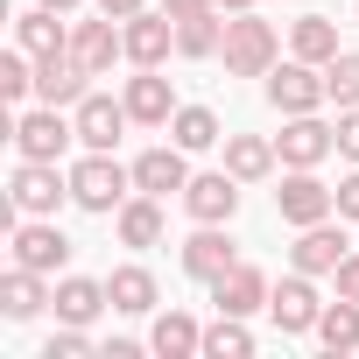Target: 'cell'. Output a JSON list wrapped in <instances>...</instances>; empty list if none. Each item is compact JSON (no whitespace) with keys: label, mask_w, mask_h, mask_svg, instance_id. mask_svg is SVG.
Here are the masks:
<instances>
[{"label":"cell","mask_w":359,"mask_h":359,"mask_svg":"<svg viewBox=\"0 0 359 359\" xmlns=\"http://www.w3.org/2000/svg\"><path fill=\"white\" fill-rule=\"evenodd\" d=\"M219 8H226V15H247V8H254V0H219Z\"/></svg>","instance_id":"cell-41"},{"label":"cell","mask_w":359,"mask_h":359,"mask_svg":"<svg viewBox=\"0 0 359 359\" xmlns=\"http://www.w3.org/2000/svg\"><path fill=\"white\" fill-rule=\"evenodd\" d=\"M71 120H78V141H85V148H120V134L134 127L127 99H106V92H85V99L71 106Z\"/></svg>","instance_id":"cell-11"},{"label":"cell","mask_w":359,"mask_h":359,"mask_svg":"<svg viewBox=\"0 0 359 359\" xmlns=\"http://www.w3.org/2000/svg\"><path fill=\"white\" fill-rule=\"evenodd\" d=\"M92 92V71L71 57V50H57V57H36V99L43 106H78Z\"/></svg>","instance_id":"cell-14"},{"label":"cell","mask_w":359,"mask_h":359,"mask_svg":"<svg viewBox=\"0 0 359 359\" xmlns=\"http://www.w3.org/2000/svg\"><path fill=\"white\" fill-rule=\"evenodd\" d=\"M275 141H261V134H226V169L240 176V184H261V176H275Z\"/></svg>","instance_id":"cell-25"},{"label":"cell","mask_w":359,"mask_h":359,"mask_svg":"<svg viewBox=\"0 0 359 359\" xmlns=\"http://www.w3.org/2000/svg\"><path fill=\"white\" fill-rule=\"evenodd\" d=\"M106 296H113V310H120V317H148V310L162 303V289H155V275H148L141 261L113 268V275H106Z\"/></svg>","instance_id":"cell-22"},{"label":"cell","mask_w":359,"mask_h":359,"mask_svg":"<svg viewBox=\"0 0 359 359\" xmlns=\"http://www.w3.org/2000/svg\"><path fill=\"white\" fill-rule=\"evenodd\" d=\"M36 8H57V15H71V8H78V0H36Z\"/></svg>","instance_id":"cell-40"},{"label":"cell","mask_w":359,"mask_h":359,"mask_svg":"<svg viewBox=\"0 0 359 359\" xmlns=\"http://www.w3.org/2000/svg\"><path fill=\"white\" fill-rule=\"evenodd\" d=\"M331 282H338V296H352V303H359V254H345V261L331 268Z\"/></svg>","instance_id":"cell-36"},{"label":"cell","mask_w":359,"mask_h":359,"mask_svg":"<svg viewBox=\"0 0 359 359\" xmlns=\"http://www.w3.org/2000/svg\"><path fill=\"white\" fill-rule=\"evenodd\" d=\"M99 310H113V296H106V282H92V275H64L57 282V324H99Z\"/></svg>","instance_id":"cell-21"},{"label":"cell","mask_w":359,"mask_h":359,"mask_svg":"<svg viewBox=\"0 0 359 359\" xmlns=\"http://www.w3.org/2000/svg\"><path fill=\"white\" fill-rule=\"evenodd\" d=\"M184 184H191V148H148V155H134V191H148V198H184Z\"/></svg>","instance_id":"cell-13"},{"label":"cell","mask_w":359,"mask_h":359,"mask_svg":"<svg viewBox=\"0 0 359 359\" xmlns=\"http://www.w3.org/2000/svg\"><path fill=\"white\" fill-rule=\"evenodd\" d=\"M92 352V331L85 324H57V338L43 345V359H85Z\"/></svg>","instance_id":"cell-34"},{"label":"cell","mask_w":359,"mask_h":359,"mask_svg":"<svg viewBox=\"0 0 359 359\" xmlns=\"http://www.w3.org/2000/svg\"><path fill=\"white\" fill-rule=\"evenodd\" d=\"M0 99H15V106H22V99H36V57H29L22 43L0 57Z\"/></svg>","instance_id":"cell-32"},{"label":"cell","mask_w":359,"mask_h":359,"mask_svg":"<svg viewBox=\"0 0 359 359\" xmlns=\"http://www.w3.org/2000/svg\"><path fill=\"white\" fill-rule=\"evenodd\" d=\"M219 57H226L233 78H268V71L282 64V36L247 8V15H226V43H219Z\"/></svg>","instance_id":"cell-1"},{"label":"cell","mask_w":359,"mask_h":359,"mask_svg":"<svg viewBox=\"0 0 359 359\" xmlns=\"http://www.w3.org/2000/svg\"><path fill=\"white\" fill-rule=\"evenodd\" d=\"M15 261L36 268V275H57V268L71 261L64 226H57V219H22V226H15Z\"/></svg>","instance_id":"cell-12"},{"label":"cell","mask_w":359,"mask_h":359,"mask_svg":"<svg viewBox=\"0 0 359 359\" xmlns=\"http://www.w3.org/2000/svg\"><path fill=\"white\" fill-rule=\"evenodd\" d=\"M8 198H15V212L22 219H57V205L71 198V176L57 169V162H15V176H8Z\"/></svg>","instance_id":"cell-3"},{"label":"cell","mask_w":359,"mask_h":359,"mask_svg":"<svg viewBox=\"0 0 359 359\" xmlns=\"http://www.w3.org/2000/svg\"><path fill=\"white\" fill-rule=\"evenodd\" d=\"M331 359L338 352H359V303L352 296H338V303H324V317H317V331H310Z\"/></svg>","instance_id":"cell-27"},{"label":"cell","mask_w":359,"mask_h":359,"mask_svg":"<svg viewBox=\"0 0 359 359\" xmlns=\"http://www.w3.org/2000/svg\"><path fill=\"white\" fill-rule=\"evenodd\" d=\"M345 254H352V247H345V233H338L331 219H317V226H303V233H296V247H289V268H303V275H331Z\"/></svg>","instance_id":"cell-19"},{"label":"cell","mask_w":359,"mask_h":359,"mask_svg":"<svg viewBox=\"0 0 359 359\" xmlns=\"http://www.w3.org/2000/svg\"><path fill=\"white\" fill-rule=\"evenodd\" d=\"M120 99H127L134 127H169V120H176V92H169V78H162V71H134Z\"/></svg>","instance_id":"cell-18"},{"label":"cell","mask_w":359,"mask_h":359,"mask_svg":"<svg viewBox=\"0 0 359 359\" xmlns=\"http://www.w3.org/2000/svg\"><path fill=\"white\" fill-rule=\"evenodd\" d=\"M148 0H99V15H113V22H127V15H141Z\"/></svg>","instance_id":"cell-39"},{"label":"cell","mask_w":359,"mask_h":359,"mask_svg":"<svg viewBox=\"0 0 359 359\" xmlns=\"http://www.w3.org/2000/svg\"><path fill=\"white\" fill-rule=\"evenodd\" d=\"M169 141H176V148H191V155L219 148V113H212V106H176V120H169Z\"/></svg>","instance_id":"cell-29"},{"label":"cell","mask_w":359,"mask_h":359,"mask_svg":"<svg viewBox=\"0 0 359 359\" xmlns=\"http://www.w3.org/2000/svg\"><path fill=\"white\" fill-rule=\"evenodd\" d=\"M15 43H22L29 57H57V50H71V29L57 22V8H29V15L15 22Z\"/></svg>","instance_id":"cell-26"},{"label":"cell","mask_w":359,"mask_h":359,"mask_svg":"<svg viewBox=\"0 0 359 359\" xmlns=\"http://www.w3.org/2000/svg\"><path fill=\"white\" fill-rule=\"evenodd\" d=\"M113 226H120V247H155V240H162V198L134 191V198L113 212Z\"/></svg>","instance_id":"cell-24"},{"label":"cell","mask_w":359,"mask_h":359,"mask_svg":"<svg viewBox=\"0 0 359 359\" xmlns=\"http://www.w3.org/2000/svg\"><path fill=\"white\" fill-rule=\"evenodd\" d=\"M233 261H240V254H233L226 226H198V233L184 240V275H191V282H219Z\"/></svg>","instance_id":"cell-20"},{"label":"cell","mask_w":359,"mask_h":359,"mask_svg":"<svg viewBox=\"0 0 359 359\" xmlns=\"http://www.w3.org/2000/svg\"><path fill=\"white\" fill-rule=\"evenodd\" d=\"M331 99V85H324V64H303V57H289V64H275L268 71V106L289 120V113H317Z\"/></svg>","instance_id":"cell-5"},{"label":"cell","mask_w":359,"mask_h":359,"mask_svg":"<svg viewBox=\"0 0 359 359\" xmlns=\"http://www.w3.org/2000/svg\"><path fill=\"white\" fill-rule=\"evenodd\" d=\"M57 303V289H50V275H36V268H8V282H0V310H8V324H29V317H43Z\"/></svg>","instance_id":"cell-17"},{"label":"cell","mask_w":359,"mask_h":359,"mask_svg":"<svg viewBox=\"0 0 359 359\" xmlns=\"http://www.w3.org/2000/svg\"><path fill=\"white\" fill-rule=\"evenodd\" d=\"M219 43H226V8L176 22V57H219Z\"/></svg>","instance_id":"cell-30"},{"label":"cell","mask_w":359,"mask_h":359,"mask_svg":"<svg viewBox=\"0 0 359 359\" xmlns=\"http://www.w3.org/2000/svg\"><path fill=\"white\" fill-rule=\"evenodd\" d=\"M184 212H191L198 226H233V212H240V176H233V169L191 176V184H184Z\"/></svg>","instance_id":"cell-9"},{"label":"cell","mask_w":359,"mask_h":359,"mask_svg":"<svg viewBox=\"0 0 359 359\" xmlns=\"http://www.w3.org/2000/svg\"><path fill=\"white\" fill-rule=\"evenodd\" d=\"M289 57H303V64H331V57H338V22H331V15H303V22L289 29Z\"/></svg>","instance_id":"cell-28"},{"label":"cell","mask_w":359,"mask_h":359,"mask_svg":"<svg viewBox=\"0 0 359 359\" xmlns=\"http://www.w3.org/2000/svg\"><path fill=\"white\" fill-rule=\"evenodd\" d=\"M338 219H359V162H352V176L338 184Z\"/></svg>","instance_id":"cell-37"},{"label":"cell","mask_w":359,"mask_h":359,"mask_svg":"<svg viewBox=\"0 0 359 359\" xmlns=\"http://www.w3.org/2000/svg\"><path fill=\"white\" fill-rule=\"evenodd\" d=\"M324 85H331L338 106H359V50H338V57L324 64Z\"/></svg>","instance_id":"cell-33"},{"label":"cell","mask_w":359,"mask_h":359,"mask_svg":"<svg viewBox=\"0 0 359 359\" xmlns=\"http://www.w3.org/2000/svg\"><path fill=\"white\" fill-rule=\"evenodd\" d=\"M247 352H254L247 317H226L219 310V324H205V359H247Z\"/></svg>","instance_id":"cell-31"},{"label":"cell","mask_w":359,"mask_h":359,"mask_svg":"<svg viewBox=\"0 0 359 359\" xmlns=\"http://www.w3.org/2000/svg\"><path fill=\"white\" fill-rule=\"evenodd\" d=\"M268 317H275V331L282 338H310L317 331V317H324V296H317V275H282L275 289H268Z\"/></svg>","instance_id":"cell-4"},{"label":"cell","mask_w":359,"mask_h":359,"mask_svg":"<svg viewBox=\"0 0 359 359\" xmlns=\"http://www.w3.org/2000/svg\"><path fill=\"white\" fill-rule=\"evenodd\" d=\"M338 155L359 162V106H338Z\"/></svg>","instance_id":"cell-35"},{"label":"cell","mask_w":359,"mask_h":359,"mask_svg":"<svg viewBox=\"0 0 359 359\" xmlns=\"http://www.w3.org/2000/svg\"><path fill=\"white\" fill-rule=\"evenodd\" d=\"M71 141H78V120H64V106H36V113L15 120V148L29 162H57Z\"/></svg>","instance_id":"cell-7"},{"label":"cell","mask_w":359,"mask_h":359,"mask_svg":"<svg viewBox=\"0 0 359 359\" xmlns=\"http://www.w3.org/2000/svg\"><path fill=\"white\" fill-rule=\"evenodd\" d=\"M219 0H162V15H176V22H191V15H212Z\"/></svg>","instance_id":"cell-38"},{"label":"cell","mask_w":359,"mask_h":359,"mask_svg":"<svg viewBox=\"0 0 359 359\" xmlns=\"http://www.w3.org/2000/svg\"><path fill=\"white\" fill-rule=\"evenodd\" d=\"M71 57H78L92 78H106L113 57H127V36L113 29V15H99V22H71Z\"/></svg>","instance_id":"cell-16"},{"label":"cell","mask_w":359,"mask_h":359,"mask_svg":"<svg viewBox=\"0 0 359 359\" xmlns=\"http://www.w3.org/2000/svg\"><path fill=\"white\" fill-rule=\"evenodd\" d=\"M127 191H134V169H120L113 148H85V162L71 169V205H85L99 219H113L127 205Z\"/></svg>","instance_id":"cell-2"},{"label":"cell","mask_w":359,"mask_h":359,"mask_svg":"<svg viewBox=\"0 0 359 359\" xmlns=\"http://www.w3.org/2000/svg\"><path fill=\"white\" fill-rule=\"evenodd\" d=\"M268 289H275V282H268L254 261H233V268L212 282V303H219L226 317H254V310H268Z\"/></svg>","instance_id":"cell-15"},{"label":"cell","mask_w":359,"mask_h":359,"mask_svg":"<svg viewBox=\"0 0 359 359\" xmlns=\"http://www.w3.org/2000/svg\"><path fill=\"white\" fill-rule=\"evenodd\" d=\"M120 36H127V64L134 71H162L169 64V50H176V15H127L120 22Z\"/></svg>","instance_id":"cell-10"},{"label":"cell","mask_w":359,"mask_h":359,"mask_svg":"<svg viewBox=\"0 0 359 359\" xmlns=\"http://www.w3.org/2000/svg\"><path fill=\"white\" fill-rule=\"evenodd\" d=\"M331 148H338V127H324L317 113H289V120H282V134H275L282 169H317Z\"/></svg>","instance_id":"cell-8"},{"label":"cell","mask_w":359,"mask_h":359,"mask_svg":"<svg viewBox=\"0 0 359 359\" xmlns=\"http://www.w3.org/2000/svg\"><path fill=\"white\" fill-rule=\"evenodd\" d=\"M275 212H282V226H317V219H338V191L331 184H317V169H289L282 176V191H275Z\"/></svg>","instance_id":"cell-6"},{"label":"cell","mask_w":359,"mask_h":359,"mask_svg":"<svg viewBox=\"0 0 359 359\" xmlns=\"http://www.w3.org/2000/svg\"><path fill=\"white\" fill-rule=\"evenodd\" d=\"M148 352H162V359H191V352H205V324H198L191 310H162L155 331H148Z\"/></svg>","instance_id":"cell-23"}]
</instances>
